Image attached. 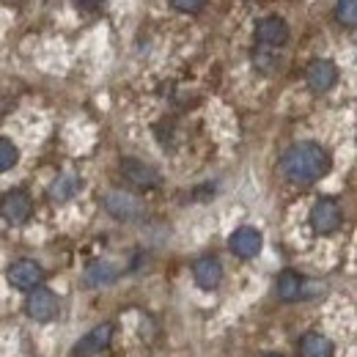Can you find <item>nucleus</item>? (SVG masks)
I'll return each mask as SVG.
<instances>
[{
    "mask_svg": "<svg viewBox=\"0 0 357 357\" xmlns=\"http://www.w3.org/2000/svg\"><path fill=\"white\" fill-rule=\"evenodd\" d=\"M192 278H195V283H198L201 289L212 291V289H218L220 280H223V264H220L215 256H204V259H198V261L192 264Z\"/></svg>",
    "mask_w": 357,
    "mask_h": 357,
    "instance_id": "f8f14e48",
    "label": "nucleus"
},
{
    "mask_svg": "<svg viewBox=\"0 0 357 357\" xmlns=\"http://www.w3.org/2000/svg\"><path fill=\"white\" fill-rule=\"evenodd\" d=\"M119 280V269L107 261H93L89 269H86V286L96 289V286H110Z\"/></svg>",
    "mask_w": 357,
    "mask_h": 357,
    "instance_id": "2eb2a0df",
    "label": "nucleus"
},
{
    "mask_svg": "<svg viewBox=\"0 0 357 357\" xmlns=\"http://www.w3.org/2000/svg\"><path fill=\"white\" fill-rule=\"evenodd\" d=\"M17 162H20V151H17V146H14L11 140L0 137V174L11 171Z\"/></svg>",
    "mask_w": 357,
    "mask_h": 357,
    "instance_id": "a211bd4d",
    "label": "nucleus"
},
{
    "mask_svg": "<svg viewBox=\"0 0 357 357\" xmlns=\"http://www.w3.org/2000/svg\"><path fill=\"white\" fill-rule=\"evenodd\" d=\"M261 245H264L261 231H256V228H250V225L236 228V231L231 234V239H228V248H231L239 259H253V256H259Z\"/></svg>",
    "mask_w": 357,
    "mask_h": 357,
    "instance_id": "6e6552de",
    "label": "nucleus"
},
{
    "mask_svg": "<svg viewBox=\"0 0 357 357\" xmlns=\"http://www.w3.org/2000/svg\"><path fill=\"white\" fill-rule=\"evenodd\" d=\"M105 209L116 218V220H137L140 215H143V204L130 195V192H121V190H113V192H107L105 195Z\"/></svg>",
    "mask_w": 357,
    "mask_h": 357,
    "instance_id": "39448f33",
    "label": "nucleus"
},
{
    "mask_svg": "<svg viewBox=\"0 0 357 357\" xmlns=\"http://www.w3.org/2000/svg\"><path fill=\"white\" fill-rule=\"evenodd\" d=\"M77 190H80V178L63 174V176H58L55 181H52L50 195H52V201H69V198H72Z\"/></svg>",
    "mask_w": 357,
    "mask_h": 357,
    "instance_id": "dca6fc26",
    "label": "nucleus"
},
{
    "mask_svg": "<svg viewBox=\"0 0 357 357\" xmlns=\"http://www.w3.org/2000/svg\"><path fill=\"white\" fill-rule=\"evenodd\" d=\"M256 39L261 47H283L289 42V25L280 17H264L256 25Z\"/></svg>",
    "mask_w": 357,
    "mask_h": 357,
    "instance_id": "1a4fd4ad",
    "label": "nucleus"
},
{
    "mask_svg": "<svg viewBox=\"0 0 357 357\" xmlns=\"http://www.w3.org/2000/svg\"><path fill=\"white\" fill-rule=\"evenodd\" d=\"M311 225L316 234H333L341 225V206L335 198H319L311 209Z\"/></svg>",
    "mask_w": 357,
    "mask_h": 357,
    "instance_id": "f03ea898",
    "label": "nucleus"
},
{
    "mask_svg": "<svg viewBox=\"0 0 357 357\" xmlns=\"http://www.w3.org/2000/svg\"><path fill=\"white\" fill-rule=\"evenodd\" d=\"M171 3H174L176 11H184V14H192V11L206 6V0H171Z\"/></svg>",
    "mask_w": 357,
    "mask_h": 357,
    "instance_id": "aec40b11",
    "label": "nucleus"
},
{
    "mask_svg": "<svg viewBox=\"0 0 357 357\" xmlns=\"http://www.w3.org/2000/svg\"><path fill=\"white\" fill-rule=\"evenodd\" d=\"M110 341H113V324H96L89 335H83L77 341L72 357H96L110 347Z\"/></svg>",
    "mask_w": 357,
    "mask_h": 357,
    "instance_id": "0eeeda50",
    "label": "nucleus"
},
{
    "mask_svg": "<svg viewBox=\"0 0 357 357\" xmlns=\"http://www.w3.org/2000/svg\"><path fill=\"white\" fill-rule=\"evenodd\" d=\"M121 174L130 178L135 187H140V190H151V187L160 184V174L151 165H146V162H140L135 157L121 160Z\"/></svg>",
    "mask_w": 357,
    "mask_h": 357,
    "instance_id": "9b49d317",
    "label": "nucleus"
},
{
    "mask_svg": "<svg viewBox=\"0 0 357 357\" xmlns=\"http://www.w3.org/2000/svg\"><path fill=\"white\" fill-rule=\"evenodd\" d=\"M25 311H28L31 319H36V321H52L58 316V297L50 289H45V286H36L28 294Z\"/></svg>",
    "mask_w": 357,
    "mask_h": 357,
    "instance_id": "20e7f679",
    "label": "nucleus"
},
{
    "mask_svg": "<svg viewBox=\"0 0 357 357\" xmlns=\"http://www.w3.org/2000/svg\"><path fill=\"white\" fill-rule=\"evenodd\" d=\"M42 280H45V269L31 259H20L8 267V283L20 291H31V289L42 286Z\"/></svg>",
    "mask_w": 357,
    "mask_h": 357,
    "instance_id": "7ed1b4c3",
    "label": "nucleus"
},
{
    "mask_svg": "<svg viewBox=\"0 0 357 357\" xmlns=\"http://www.w3.org/2000/svg\"><path fill=\"white\" fill-rule=\"evenodd\" d=\"M253 61H256V66H259L261 72H272V69H275V55L267 52V50H256Z\"/></svg>",
    "mask_w": 357,
    "mask_h": 357,
    "instance_id": "6ab92c4d",
    "label": "nucleus"
},
{
    "mask_svg": "<svg viewBox=\"0 0 357 357\" xmlns=\"http://www.w3.org/2000/svg\"><path fill=\"white\" fill-rule=\"evenodd\" d=\"M267 357H280V355H267Z\"/></svg>",
    "mask_w": 357,
    "mask_h": 357,
    "instance_id": "4be33fe9",
    "label": "nucleus"
},
{
    "mask_svg": "<svg viewBox=\"0 0 357 357\" xmlns=\"http://www.w3.org/2000/svg\"><path fill=\"white\" fill-rule=\"evenodd\" d=\"M335 20L344 28H357V0H338L335 3Z\"/></svg>",
    "mask_w": 357,
    "mask_h": 357,
    "instance_id": "f3484780",
    "label": "nucleus"
},
{
    "mask_svg": "<svg viewBox=\"0 0 357 357\" xmlns=\"http://www.w3.org/2000/svg\"><path fill=\"white\" fill-rule=\"evenodd\" d=\"M305 77H308V86L316 93H327V91L338 83V66L333 61L319 58V61H313L311 66H308V75Z\"/></svg>",
    "mask_w": 357,
    "mask_h": 357,
    "instance_id": "9d476101",
    "label": "nucleus"
},
{
    "mask_svg": "<svg viewBox=\"0 0 357 357\" xmlns=\"http://www.w3.org/2000/svg\"><path fill=\"white\" fill-rule=\"evenodd\" d=\"M335 347L321 333H305L300 338V357H333Z\"/></svg>",
    "mask_w": 357,
    "mask_h": 357,
    "instance_id": "ddd939ff",
    "label": "nucleus"
},
{
    "mask_svg": "<svg viewBox=\"0 0 357 357\" xmlns=\"http://www.w3.org/2000/svg\"><path fill=\"white\" fill-rule=\"evenodd\" d=\"M31 212H33L31 195L22 192V190H11V192H6L3 201H0V215L14 225L25 223V220L31 218Z\"/></svg>",
    "mask_w": 357,
    "mask_h": 357,
    "instance_id": "423d86ee",
    "label": "nucleus"
},
{
    "mask_svg": "<svg viewBox=\"0 0 357 357\" xmlns=\"http://www.w3.org/2000/svg\"><path fill=\"white\" fill-rule=\"evenodd\" d=\"M303 286H305L303 275H297V272H291V269H286V272L278 275V297H280L283 303L300 300V297H303Z\"/></svg>",
    "mask_w": 357,
    "mask_h": 357,
    "instance_id": "4468645a",
    "label": "nucleus"
},
{
    "mask_svg": "<svg viewBox=\"0 0 357 357\" xmlns=\"http://www.w3.org/2000/svg\"><path fill=\"white\" fill-rule=\"evenodd\" d=\"M280 171L294 184H313L330 171V154L319 143H297L283 154Z\"/></svg>",
    "mask_w": 357,
    "mask_h": 357,
    "instance_id": "f257e3e1",
    "label": "nucleus"
},
{
    "mask_svg": "<svg viewBox=\"0 0 357 357\" xmlns=\"http://www.w3.org/2000/svg\"><path fill=\"white\" fill-rule=\"evenodd\" d=\"M80 8H96V6H102L105 0H75Z\"/></svg>",
    "mask_w": 357,
    "mask_h": 357,
    "instance_id": "412c9836",
    "label": "nucleus"
}]
</instances>
